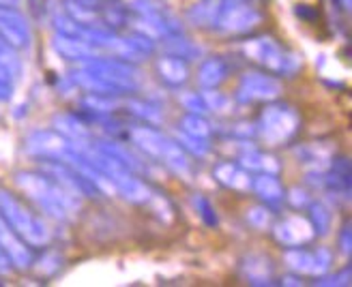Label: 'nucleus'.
Listing matches in <instances>:
<instances>
[{
	"mask_svg": "<svg viewBox=\"0 0 352 287\" xmlns=\"http://www.w3.org/2000/svg\"><path fill=\"white\" fill-rule=\"evenodd\" d=\"M342 5H344L346 9H350V0H342Z\"/></svg>",
	"mask_w": 352,
	"mask_h": 287,
	"instance_id": "nucleus-36",
	"label": "nucleus"
},
{
	"mask_svg": "<svg viewBox=\"0 0 352 287\" xmlns=\"http://www.w3.org/2000/svg\"><path fill=\"white\" fill-rule=\"evenodd\" d=\"M0 214L11 225V229L30 246H45L52 238L43 219L28 210L13 193L0 189Z\"/></svg>",
	"mask_w": 352,
	"mask_h": 287,
	"instance_id": "nucleus-2",
	"label": "nucleus"
},
{
	"mask_svg": "<svg viewBox=\"0 0 352 287\" xmlns=\"http://www.w3.org/2000/svg\"><path fill=\"white\" fill-rule=\"evenodd\" d=\"M69 148H72V141L56 131H37L26 139V150L41 159L60 161Z\"/></svg>",
	"mask_w": 352,
	"mask_h": 287,
	"instance_id": "nucleus-10",
	"label": "nucleus"
},
{
	"mask_svg": "<svg viewBox=\"0 0 352 287\" xmlns=\"http://www.w3.org/2000/svg\"><path fill=\"white\" fill-rule=\"evenodd\" d=\"M252 191L267 204H277L286 197L284 187H281V183L275 178V174H262V176L254 178Z\"/></svg>",
	"mask_w": 352,
	"mask_h": 287,
	"instance_id": "nucleus-18",
	"label": "nucleus"
},
{
	"mask_svg": "<svg viewBox=\"0 0 352 287\" xmlns=\"http://www.w3.org/2000/svg\"><path fill=\"white\" fill-rule=\"evenodd\" d=\"M239 165L245 170H254V172H264V174H277L279 165L271 154H264L252 146L245 148V152L239 157Z\"/></svg>",
	"mask_w": 352,
	"mask_h": 287,
	"instance_id": "nucleus-20",
	"label": "nucleus"
},
{
	"mask_svg": "<svg viewBox=\"0 0 352 287\" xmlns=\"http://www.w3.org/2000/svg\"><path fill=\"white\" fill-rule=\"evenodd\" d=\"M11 271V262L9 257L3 253V249H0V273H9Z\"/></svg>",
	"mask_w": 352,
	"mask_h": 287,
	"instance_id": "nucleus-34",
	"label": "nucleus"
},
{
	"mask_svg": "<svg viewBox=\"0 0 352 287\" xmlns=\"http://www.w3.org/2000/svg\"><path fill=\"white\" fill-rule=\"evenodd\" d=\"M275 238L286 246H301L314 238V229L303 217H288L275 227Z\"/></svg>",
	"mask_w": 352,
	"mask_h": 287,
	"instance_id": "nucleus-13",
	"label": "nucleus"
},
{
	"mask_svg": "<svg viewBox=\"0 0 352 287\" xmlns=\"http://www.w3.org/2000/svg\"><path fill=\"white\" fill-rule=\"evenodd\" d=\"M181 103L185 105V110H189L191 114H200L202 116V114L208 112V107H206V103H204L200 93H185L181 97Z\"/></svg>",
	"mask_w": 352,
	"mask_h": 287,
	"instance_id": "nucleus-28",
	"label": "nucleus"
},
{
	"mask_svg": "<svg viewBox=\"0 0 352 287\" xmlns=\"http://www.w3.org/2000/svg\"><path fill=\"white\" fill-rule=\"evenodd\" d=\"M129 137L133 139V144L138 148H142L146 154L164 161V163L183 178L191 176V165L183 152V148L179 146V141L168 139L166 135H162L153 127H129Z\"/></svg>",
	"mask_w": 352,
	"mask_h": 287,
	"instance_id": "nucleus-3",
	"label": "nucleus"
},
{
	"mask_svg": "<svg viewBox=\"0 0 352 287\" xmlns=\"http://www.w3.org/2000/svg\"><path fill=\"white\" fill-rule=\"evenodd\" d=\"M0 43H3V39H0Z\"/></svg>",
	"mask_w": 352,
	"mask_h": 287,
	"instance_id": "nucleus-37",
	"label": "nucleus"
},
{
	"mask_svg": "<svg viewBox=\"0 0 352 287\" xmlns=\"http://www.w3.org/2000/svg\"><path fill=\"white\" fill-rule=\"evenodd\" d=\"M318 285H350V266L348 268H344V271L340 273V275H336V277H327V279H320V281H316Z\"/></svg>",
	"mask_w": 352,
	"mask_h": 287,
	"instance_id": "nucleus-30",
	"label": "nucleus"
},
{
	"mask_svg": "<svg viewBox=\"0 0 352 287\" xmlns=\"http://www.w3.org/2000/svg\"><path fill=\"white\" fill-rule=\"evenodd\" d=\"M262 0H217L213 28L228 34L250 32L262 22Z\"/></svg>",
	"mask_w": 352,
	"mask_h": 287,
	"instance_id": "nucleus-4",
	"label": "nucleus"
},
{
	"mask_svg": "<svg viewBox=\"0 0 352 287\" xmlns=\"http://www.w3.org/2000/svg\"><path fill=\"white\" fill-rule=\"evenodd\" d=\"M248 221L256 227V229H269L271 221H273V214L269 208H252L248 214Z\"/></svg>",
	"mask_w": 352,
	"mask_h": 287,
	"instance_id": "nucleus-29",
	"label": "nucleus"
},
{
	"mask_svg": "<svg viewBox=\"0 0 352 287\" xmlns=\"http://www.w3.org/2000/svg\"><path fill=\"white\" fill-rule=\"evenodd\" d=\"M340 244H342V251L346 255H350V223L344 225L342 234H340Z\"/></svg>",
	"mask_w": 352,
	"mask_h": 287,
	"instance_id": "nucleus-32",
	"label": "nucleus"
},
{
	"mask_svg": "<svg viewBox=\"0 0 352 287\" xmlns=\"http://www.w3.org/2000/svg\"><path fill=\"white\" fill-rule=\"evenodd\" d=\"M20 5V0H0V7H9V9H15Z\"/></svg>",
	"mask_w": 352,
	"mask_h": 287,
	"instance_id": "nucleus-35",
	"label": "nucleus"
},
{
	"mask_svg": "<svg viewBox=\"0 0 352 287\" xmlns=\"http://www.w3.org/2000/svg\"><path fill=\"white\" fill-rule=\"evenodd\" d=\"M0 249H3V253L9 257V262L15 266V268H30L34 264V253L32 249L15 234L11 229V225L3 219V214H0Z\"/></svg>",
	"mask_w": 352,
	"mask_h": 287,
	"instance_id": "nucleus-11",
	"label": "nucleus"
},
{
	"mask_svg": "<svg viewBox=\"0 0 352 287\" xmlns=\"http://www.w3.org/2000/svg\"><path fill=\"white\" fill-rule=\"evenodd\" d=\"M82 67L93 71L99 78H103L108 84L116 86L118 91L129 93L138 88V73L135 69L120 62V60H110V58H88L82 60Z\"/></svg>",
	"mask_w": 352,
	"mask_h": 287,
	"instance_id": "nucleus-7",
	"label": "nucleus"
},
{
	"mask_svg": "<svg viewBox=\"0 0 352 287\" xmlns=\"http://www.w3.org/2000/svg\"><path fill=\"white\" fill-rule=\"evenodd\" d=\"M191 204H193V208L198 210V217L202 219V223H204V225L215 227V225L219 223V217H217V212H215L213 204H210L204 195L196 193V195L191 197Z\"/></svg>",
	"mask_w": 352,
	"mask_h": 287,
	"instance_id": "nucleus-24",
	"label": "nucleus"
},
{
	"mask_svg": "<svg viewBox=\"0 0 352 287\" xmlns=\"http://www.w3.org/2000/svg\"><path fill=\"white\" fill-rule=\"evenodd\" d=\"M181 131L187 133V135H193V137H202V139H208V135H210L208 122L200 114H189V116H185L181 120Z\"/></svg>",
	"mask_w": 352,
	"mask_h": 287,
	"instance_id": "nucleus-23",
	"label": "nucleus"
},
{
	"mask_svg": "<svg viewBox=\"0 0 352 287\" xmlns=\"http://www.w3.org/2000/svg\"><path fill=\"white\" fill-rule=\"evenodd\" d=\"M309 212H311V229H314V234L324 236L327 231H329V227H331V212L320 202H316V204L309 202Z\"/></svg>",
	"mask_w": 352,
	"mask_h": 287,
	"instance_id": "nucleus-22",
	"label": "nucleus"
},
{
	"mask_svg": "<svg viewBox=\"0 0 352 287\" xmlns=\"http://www.w3.org/2000/svg\"><path fill=\"white\" fill-rule=\"evenodd\" d=\"M0 39L11 47H26L30 43V28L15 9L0 7Z\"/></svg>",
	"mask_w": 352,
	"mask_h": 287,
	"instance_id": "nucleus-12",
	"label": "nucleus"
},
{
	"mask_svg": "<svg viewBox=\"0 0 352 287\" xmlns=\"http://www.w3.org/2000/svg\"><path fill=\"white\" fill-rule=\"evenodd\" d=\"M288 200H290L292 206H296V208L309 206V195H307V191H303V189H292L290 195H288Z\"/></svg>",
	"mask_w": 352,
	"mask_h": 287,
	"instance_id": "nucleus-31",
	"label": "nucleus"
},
{
	"mask_svg": "<svg viewBox=\"0 0 352 287\" xmlns=\"http://www.w3.org/2000/svg\"><path fill=\"white\" fill-rule=\"evenodd\" d=\"M54 127L58 129V133H63L69 141L74 144H86L91 139V133L86 129V122L80 116H72V114H60L54 118Z\"/></svg>",
	"mask_w": 352,
	"mask_h": 287,
	"instance_id": "nucleus-17",
	"label": "nucleus"
},
{
	"mask_svg": "<svg viewBox=\"0 0 352 287\" xmlns=\"http://www.w3.org/2000/svg\"><path fill=\"white\" fill-rule=\"evenodd\" d=\"M241 273L252 285H273V262L262 255L245 257L241 264Z\"/></svg>",
	"mask_w": 352,
	"mask_h": 287,
	"instance_id": "nucleus-15",
	"label": "nucleus"
},
{
	"mask_svg": "<svg viewBox=\"0 0 352 287\" xmlns=\"http://www.w3.org/2000/svg\"><path fill=\"white\" fill-rule=\"evenodd\" d=\"M217 15V0H202L189 11V22L196 26H213Z\"/></svg>",
	"mask_w": 352,
	"mask_h": 287,
	"instance_id": "nucleus-21",
	"label": "nucleus"
},
{
	"mask_svg": "<svg viewBox=\"0 0 352 287\" xmlns=\"http://www.w3.org/2000/svg\"><path fill=\"white\" fill-rule=\"evenodd\" d=\"M230 73V69H228V62L223 58H208L202 62L200 71H198V82L200 86L204 88H217L226 78Z\"/></svg>",
	"mask_w": 352,
	"mask_h": 287,
	"instance_id": "nucleus-19",
	"label": "nucleus"
},
{
	"mask_svg": "<svg viewBox=\"0 0 352 287\" xmlns=\"http://www.w3.org/2000/svg\"><path fill=\"white\" fill-rule=\"evenodd\" d=\"M157 73L168 86H181L187 82V65L179 56H164L157 60Z\"/></svg>",
	"mask_w": 352,
	"mask_h": 287,
	"instance_id": "nucleus-16",
	"label": "nucleus"
},
{
	"mask_svg": "<svg viewBox=\"0 0 352 287\" xmlns=\"http://www.w3.org/2000/svg\"><path fill=\"white\" fill-rule=\"evenodd\" d=\"M125 105L129 107V112L133 116L142 118V120H146L151 124H160V120H162L160 110H157V107H153V105H148V103H144V101H135L133 99V101H127Z\"/></svg>",
	"mask_w": 352,
	"mask_h": 287,
	"instance_id": "nucleus-25",
	"label": "nucleus"
},
{
	"mask_svg": "<svg viewBox=\"0 0 352 287\" xmlns=\"http://www.w3.org/2000/svg\"><path fill=\"white\" fill-rule=\"evenodd\" d=\"M279 95H281V84L277 78L269 73H260V71H252V73L243 76L236 99L243 103H254V101H273Z\"/></svg>",
	"mask_w": 352,
	"mask_h": 287,
	"instance_id": "nucleus-8",
	"label": "nucleus"
},
{
	"mask_svg": "<svg viewBox=\"0 0 352 287\" xmlns=\"http://www.w3.org/2000/svg\"><path fill=\"white\" fill-rule=\"evenodd\" d=\"M245 54L264 69L281 76H292L301 65L296 54L286 51L273 37H256L245 43Z\"/></svg>",
	"mask_w": 352,
	"mask_h": 287,
	"instance_id": "nucleus-5",
	"label": "nucleus"
},
{
	"mask_svg": "<svg viewBox=\"0 0 352 287\" xmlns=\"http://www.w3.org/2000/svg\"><path fill=\"white\" fill-rule=\"evenodd\" d=\"M179 146L183 150H189L191 154L196 157H206L210 146H208V139H202V137H193V135H187L179 129Z\"/></svg>",
	"mask_w": 352,
	"mask_h": 287,
	"instance_id": "nucleus-26",
	"label": "nucleus"
},
{
	"mask_svg": "<svg viewBox=\"0 0 352 287\" xmlns=\"http://www.w3.org/2000/svg\"><path fill=\"white\" fill-rule=\"evenodd\" d=\"M202 99L208 110H213V112H230V107H232V99L226 97L223 93H215L213 88H206V93H202Z\"/></svg>",
	"mask_w": 352,
	"mask_h": 287,
	"instance_id": "nucleus-27",
	"label": "nucleus"
},
{
	"mask_svg": "<svg viewBox=\"0 0 352 287\" xmlns=\"http://www.w3.org/2000/svg\"><path fill=\"white\" fill-rule=\"evenodd\" d=\"M298 129V114L288 105L271 103L264 107V112L258 122V131L262 139L271 146H281L286 144Z\"/></svg>",
	"mask_w": 352,
	"mask_h": 287,
	"instance_id": "nucleus-6",
	"label": "nucleus"
},
{
	"mask_svg": "<svg viewBox=\"0 0 352 287\" xmlns=\"http://www.w3.org/2000/svg\"><path fill=\"white\" fill-rule=\"evenodd\" d=\"M284 260L294 273L314 275V277H322L331 266V255L327 249H318L316 253H309L305 249L290 246L284 253Z\"/></svg>",
	"mask_w": 352,
	"mask_h": 287,
	"instance_id": "nucleus-9",
	"label": "nucleus"
},
{
	"mask_svg": "<svg viewBox=\"0 0 352 287\" xmlns=\"http://www.w3.org/2000/svg\"><path fill=\"white\" fill-rule=\"evenodd\" d=\"M296 15L303 20H316V11H309L307 5H296Z\"/></svg>",
	"mask_w": 352,
	"mask_h": 287,
	"instance_id": "nucleus-33",
	"label": "nucleus"
},
{
	"mask_svg": "<svg viewBox=\"0 0 352 287\" xmlns=\"http://www.w3.org/2000/svg\"><path fill=\"white\" fill-rule=\"evenodd\" d=\"M15 185L20 187L22 193L28 195V200H32L43 212H47L50 217H54L58 221L72 219V214L78 210L80 200L78 193L72 189H67L65 185L56 183L54 178H50L47 174H32V172H17L15 174Z\"/></svg>",
	"mask_w": 352,
	"mask_h": 287,
	"instance_id": "nucleus-1",
	"label": "nucleus"
},
{
	"mask_svg": "<svg viewBox=\"0 0 352 287\" xmlns=\"http://www.w3.org/2000/svg\"><path fill=\"white\" fill-rule=\"evenodd\" d=\"M215 181L228 189H234L239 193H248L252 191V183H254V178L252 174L241 168L239 163H230V161H223V163H219L215 168Z\"/></svg>",
	"mask_w": 352,
	"mask_h": 287,
	"instance_id": "nucleus-14",
	"label": "nucleus"
}]
</instances>
